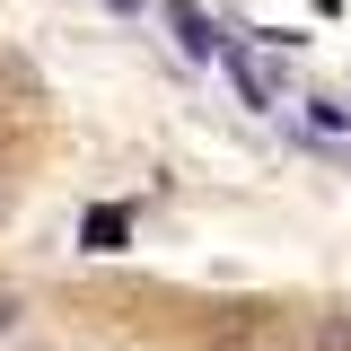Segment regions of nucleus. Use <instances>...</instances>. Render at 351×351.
<instances>
[{
    "instance_id": "f257e3e1",
    "label": "nucleus",
    "mask_w": 351,
    "mask_h": 351,
    "mask_svg": "<svg viewBox=\"0 0 351 351\" xmlns=\"http://www.w3.org/2000/svg\"><path fill=\"white\" fill-rule=\"evenodd\" d=\"M167 27H176V36H184V53H193V62H211L219 44H228V36H219V27H211V18L193 9V0H176V9H167Z\"/></svg>"
},
{
    "instance_id": "f03ea898",
    "label": "nucleus",
    "mask_w": 351,
    "mask_h": 351,
    "mask_svg": "<svg viewBox=\"0 0 351 351\" xmlns=\"http://www.w3.org/2000/svg\"><path fill=\"white\" fill-rule=\"evenodd\" d=\"M123 228H132V219L114 211V202H106V211H88V255H114V246H123Z\"/></svg>"
},
{
    "instance_id": "7ed1b4c3",
    "label": "nucleus",
    "mask_w": 351,
    "mask_h": 351,
    "mask_svg": "<svg viewBox=\"0 0 351 351\" xmlns=\"http://www.w3.org/2000/svg\"><path fill=\"white\" fill-rule=\"evenodd\" d=\"M316 351H351V307H334V316L316 325Z\"/></svg>"
},
{
    "instance_id": "20e7f679",
    "label": "nucleus",
    "mask_w": 351,
    "mask_h": 351,
    "mask_svg": "<svg viewBox=\"0 0 351 351\" xmlns=\"http://www.w3.org/2000/svg\"><path fill=\"white\" fill-rule=\"evenodd\" d=\"M9 316H18V307H9V299H0V325H9Z\"/></svg>"
},
{
    "instance_id": "39448f33",
    "label": "nucleus",
    "mask_w": 351,
    "mask_h": 351,
    "mask_svg": "<svg viewBox=\"0 0 351 351\" xmlns=\"http://www.w3.org/2000/svg\"><path fill=\"white\" fill-rule=\"evenodd\" d=\"M114 9H141V0H114Z\"/></svg>"
}]
</instances>
